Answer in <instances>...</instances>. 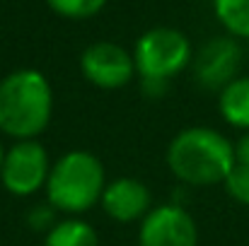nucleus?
I'll return each mask as SVG.
<instances>
[{"label":"nucleus","mask_w":249,"mask_h":246,"mask_svg":"<svg viewBox=\"0 0 249 246\" xmlns=\"http://www.w3.org/2000/svg\"><path fill=\"white\" fill-rule=\"evenodd\" d=\"M235 164V145L206 126L184 128L167 148L169 171L189 186L223 183Z\"/></svg>","instance_id":"1"},{"label":"nucleus","mask_w":249,"mask_h":246,"mask_svg":"<svg viewBox=\"0 0 249 246\" xmlns=\"http://www.w3.org/2000/svg\"><path fill=\"white\" fill-rule=\"evenodd\" d=\"M53 116V89L39 70L22 68L0 80V131L15 140H36Z\"/></svg>","instance_id":"2"},{"label":"nucleus","mask_w":249,"mask_h":246,"mask_svg":"<svg viewBox=\"0 0 249 246\" xmlns=\"http://www.w3.org/2000/svg\"><path fill=\"white\" fill-rule=\"evenodd\" d=\"M107 188L104 164L87 150H71L51 166L46 181L49 205L71 217L83 215L102 200Z\"/></svg>","instance_id":"3"},{"label":"nucleus","mask_w":249,"mask_h":246,"mask_svg":"<svg viewBox=\"0 0 249 246\" xmlns=\"http://www.w3.org/2000/svg\"><path fill=\"white\" fill-rule=\"evenodd\" d=\"M191 41L169 27L148 29L133 49V63L141 80L169 82L191 63Z\"/></svg>","instance_id":"4"},{"label":"nucleus","mask_w":249,"mask_h":246,"mask_svg":"<svg viewBox=\"0 0 249 246\" xmlns=\"http://www.w3.org/2000/svg\"><path fill=\"white\" fill-rule=\"evenodd\" d=\"M49 174H51V164L44 145L36 140H19L5 152L0 181L7 193L17 198H27L46 188Z\"/></svg>","instance_id":"5"},{"label":"nucleus","mask_w":249,"mask_h":246,"mask_svg":"<svg viewBox=\"0 0 249 246\" xmlns=\"http://www.w3.org/2000/svg\"><path fill=\"white\" fill-rule=\"evenodd\" d=\"M198 230L194 217L179 203L153 208L138 230V246H196Z\"/></svg>","instance_id":"6"},{"label":"nucleus","mask_w":249,"mask_h":246,"mask_svg":"<svg viewBox=\"0 0 249 246\" xmlns=\"http://www.w3.org/2000/svg\"><path fill=\"white\" fill-rule=\"evenodd\" d=\"M80 70L85 80L99 89H119L133 80L136 63L133 56L111 41H97L87 46L80 56Z\"/></svg>","instance_id":"7"},{"label":"nucleus","mask_w":249,"mask_h":246,"mask_svg":"<svg viewBox=\"0 0 249 246\" xmlns=\"http://www.w3.org/2000/svg\"><path fill=\"white\" fill-rule=\"evenodd\" d=\"M242 66V49L232 36L211 39L194 61V78L203 89H225L237 80V70Z\"/></svg>","instance_id":"8"},{"label":"nucleus","mask_w":249,"mask_h":246,"mask_svg":"<svg viewBox=\"0 0 249 246\" xmlns=\"http://www.w3.org/2000/svg\"><path fill=\"white\" fill-rule=\"evenodd\" d=\"M99 203L104 213L116 222H136V220H143L153 210L150 188L143 181L131 179V176L107 183Z\"/></svg>","instance_id":"9"},{"label":"nucleus","mask_w":249,"mask_h":246,"mask_svg":"<svg viewBox=\"0 0 249 246\" xmlns=\"http://www.w3.org/2000/svg\"><path fill=\"white\" fill-rule=\"evenodd\" d=\"M218 109L223 118L240 131H249V75L232 80L218 94Z\"/></svg>","instance_id":"10"},{"label":"nucleus","mask_w":249,"mask_h":246,"mask_svg":"<svg viewBox=\"0 0 249 246\" xmlns=\"http://www.w3.org/2000/svg\"><path fill=\"white\" fill-rule=\"evenodd\" d=\"M44 246H99V237L80 217H68L56 222V227L46 234Z\"/></svg>","instance_id":"11"},{"label":"nucleus","mask_w":249,"mask_h":246,"mask_svg":"<svg viewBox=\"0 0 249 246\" xmlns=\"http://www.w3.org/2000/svg\"><path fill=\"white\" fill-rule=\"evenodd\" d=\"M213 10L228 34L249 39V0H213Z\"/></svg>","instance_id":"12"},{"label":"nucleus","mask_w":249,"mask_h":246,"mask_svg":"<svg viewBox=\"0 0 249 246\" xmlns=\"http://www.w3.org/2000/svg\"><path fill=\"white\" fill-rule=\"evenodd\" d=\"M49 7L61 15V17H68V19H87V17H94L107 0H46Z\"/></svg>","instance_id":"13"},{"label":"nucleus","mask_w":249,"mask_h":246,"mask_svg":"<svg viewBox=\"0 0 249 246\" xmlns=\"http://www.w3.org/2000/svg\"><path fill=\"white\" fill-rule=\"evenodd\" d=\"M223 183H225V191H228V196L232 200H237L242 205H249V166L235 164Z\"/></svg>","instance_id":"14"},{"label":"nucleus","mask_w":249,"mask_h":246,"mask_svg":"<svg viewBox=\"0 0 249 246\" xmlns=\"http://www.w3.org/2000/svg\"><path fill=\"white\" fill-rule=\"evenodd\" d=\"M27 222H29L32 230L49 234V232L56 227V210H53L51 205H36V208H32Z\"/></svg>","instance_id":"15"},{"label":"nucleus","mask_w":249,"mask_h":246,"mask_svg":"<svg viewBox=\"0 0 249 246\" xmlns=\"http://www.w3.org/2000/svg\"><path fill=\"white\" fill-rule=\"evenodd\" d=\"M235 162L249 166V131L237 140V145H235Z\"/></svg>","instance_id":"16"},{"label":"nucleus","mask_w":249,"mask_h":246,"mask_svg":"<svg viewBox=\"0 0 249 246\" xmlns=\"http://www.w3.org/2000/svg\"><path fill=\"white\" fill-rule=\"evenodd\" d=\"M169 87V82H160V80H143V89L148 97H162Z\"/></svg>","instance_id":"17"},{"label":"nucleus","mask_w":249,"mask_h":246,"mask_svg":"<svg viewBox=\"0 0 249 246\" xmlns=\"http://www.w3.org/2000/svg\"><path fill=\"white\" fill-rule=\"evenodd\" d=\"M2 160H5V150H2V143H0V169H2Z\"/></svg>","instance_id":"18"}]
</instances>
